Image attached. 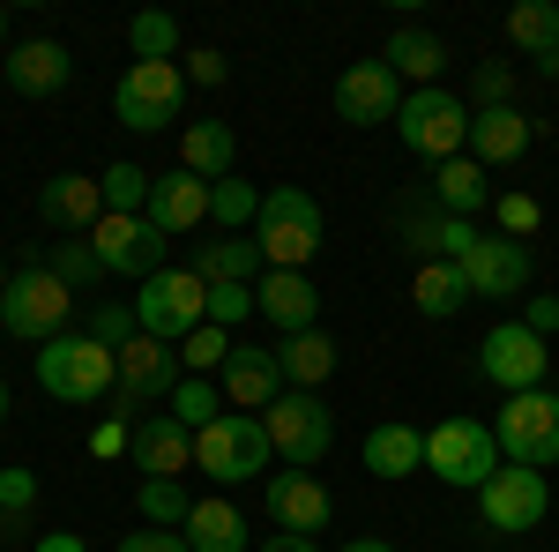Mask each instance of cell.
Listing matches in <instances>:
<instances>
[{
	"label": "cell",
	"instance_id": "cell-1",
	"mask_svg": "<svg viewBox=\"0 0 559 552\" xmlns=\"http://www.w3.org/2000/svg\"><path fill=\"white\" fill-rule=\"evenodd\" d=\"M68 314H75V292H68L45 261L8 269V284H0V329H8V337L52 343V337H68Z\"/></svg>",
	"mask_w": 559,
	"mask_h": 552
},
{
	"label": "cell",
	"instance_id": "cell-2",
	"mask_svg": "<svg viewBox=\"0 0 559 552\" xmlns=\"http://www.w3.org/2000/svg\"><path fill=\"white\" fill-rule=\"evenodd\" d=\"M38 388L60 403H97L120 388V351H105L97 337H52L38 343Z\"/></svg>",
	"mask_w": 559,
	"mask_h": 552
},
{
	"label": "cell",
	"instance_id": "cell-3",
	"mask_svg": "<svg viewBox=\"0 0 559 552\" xmlns=\"http://www.w3.org/2000/svg\"><path fill=\"white\" fill-rule=\"evenodd\" d=\"M261 433H269V448L284 456V470H313L336 448V419H329V403H321L313 388H284V396L261 411Z\"/></svg>",
	"mask_w": 559,
	"mask_h": 552
},
{
	"label": "cell",
	"instance_id": "cell-4",
	"mask_svg": "<svg viewBox=\"0 0 559 552\" xmlns=\"http://www.w3.org/2000/svg\"><path fill=\"white\" fill-rule=\"evenodd\" d=\"M179 105H187V68H179V60H134L128 75L112 83V120L134 128V134L173 128Z\"/></svg>",
	"mask_w": 559,
	"mask_h": 552
},
{
	"label": "cell",
	"instance_id": "cell-5",
	"mask_svg": "<svg viewBox=\"0 0 559 552\" xmlns=\"http://www.w3.org/2000/svg\"><path fill=\"white\" fill-rule=\"evenodd\" d=\"M202 321H210V284L194 269H157L134 298V329L157 343H187Z\"/></svg>",
	"mask_w": 559,
	"mask_h": 552
},
{
	"label": "cell",
	"instance_id": "cell-6",
	"mask_svg": "<svg viewBox=\"0 0 559 552\" xmlns=\"http://www.w3.org/2000/svg\"><path fill=\"white\" fill-rule=\"evenodd\" d=\"M321 255V202L306 187H269L261 195V261L269 269H306Z\"/></svg>",
	"mask_w": 559,
	"mask_h": 552
},
{
	"label": "cell",
	"instance_id": "cell-7",
	"mask_svg": "<svg viewBox=\"0 0 559 552\" xmlns=\"http://www.w3.org/2000/svg\"><path fill=\"white\" fill-rule=\"evenodd\" d=\"M395 134H403V150L448 165V157H463V142H471V105H463L455 90H411L403 113H395Z\"/></svg>",
	"mask_w": 559,
	"mask_h": 552
},
{
	"label": "cell",
	"instance_id": "cell-8",
	"mask_svg": "<svg viewBox=\"0 0 559 552\" xmlns=\"http://www.w3.org/2000/svg\"><path fill=\"white\" fill-rule=\"evenodd\" d=\"M426 470L440 478V485H485L492 470H500V433L485 419H440L426 433Z\"/></svg>",
	"mask_w": 559,
	"mask_h": 552
},
{
	"label": "cell",
	"instance_id": "cell-9",
	"mask_svg": "<svg viewBox=\"0 0 559 552\" xmlns=\"http://www.w3.org/2000/svg\"><path fill=\"white\" fill-rule=\"evenodd\" d=\"M269 456H276V448H269L261 419H210L202 433H194V463H202V478H224V485L261 478Z\"/></svg>",
	"mask_w": 559,
	"mask_h": 552
},
{
	"label": "cell",
	"instance_id": "cell-10",
	"mask_svg": "<svg viewBox=\"0 0 559 552\" xmlns=\"http://www.w3.org/2000/svg\"><path fill=\"white\" fill-rule=\"evenodd\" d=\"M500 456L522 463V470L559 463V396H552V388L508 396V411H500Z\"/></svg>",
	"mask_w": 559,
	"mask_h": 552
},
{
	"label": "cell",
	"instance_id": "cell-11",
	"mask_svg": "<svg viewBox=\"0 0 559 552\" xmlns=\"http://www.w3.org/2000/svg\"><path fill=\"white\" fill-rule=\"evenodd\" d=\"M179 381H187L179 351L134 329V337L120 343V411H112V419H128V425H134V411H142L150 396H165V403H173V388H179Z\"/></svg>",
	"mask_w": 559,
	"mask_h": 552
},
{
	"label": "cell",
	"instance_id": "cell-12",
	"mask_svg": "<svg viewBox=\"0 0 559 552\" xmlns=\"http://www.w3.org/2000/svg\"><path fill=\"white\" fill-rule=\"evenodd\" d=\"M545 366H552V351H545V337H530L522 321H500L492 337L477 343V374H485L492 388H508V396L545 388Z\"/></svg>",
	"mask_w": 559,
	"mask_h": 552
},
{
	"label": "cell",
	"instance_id": "cell-13",
	"mask_svg": "<svg viewBox=\"0 0 559 552\" xmlns=\"http://www.w3.org/2000/svg\"><path fill=\"white\" fill-rule=\"evenodd\" d=\"M90 247H97V261H105V277L150 284V277L165 269V232H157L150 216H105V224L90 232Z\"/></svg>",
	"mask_w": 559,
	"mask_h": 552
},
{
	"label": "cell",
	"instance_id": "cell-14",
	"mask_svg": "<svg viewBox=\"0 0 559 552\" xmlns=\"http://www.w3.org/2000/svg\"><path fill=\"white\" fill-rule=\"evenodd\" d=\"M477 508L492 530H537L552 493H545V470H522V463H500L485 485H477Z\"/></svg>",
	"mask_w": 559,
	"mask_h": 552
},
{
	"label": "cell",
	"instance_id": "cell-15",
	"mask_svg": "<svg viewBox=\"0 0 559 552\" xmlns=\"http://www.w3.org/2000/svg\"><path fill=\"white\" fill-rule=\"evenodd\" d=\"M403 97H411V90L395 83L388 60H358V68L336 75V120H344V128H381V120L403 113Z\"/></svg>",
	"mask_w": 559,
	"mask_h": 552
},
{
	"label": "cell",
	"instance_id": "cell-16",
	"mask_svg": "<svg viewBox=\"0 0 559 552\" xmlns=\"http://www.w3.org/2000/svg\"><path fill=\"white\" fill-rule=\"evenodd\" d=\"M261 508H269L276 530H292V538H321L329 515H336V501H329V485H321L313 470H276V478L261 485Z\"/></svg>",
	"mask_w": 559,
	"mask_h": 552
},
{
	"label": "cell",
	"instance_id": "cell-17",
	"mask_svg": "<svg viewBox=\"0 0 559 552\" xmlns=\"http://www.w3.org/2000/svg\"><path fill=\"white\" fill-rule=\"evenodd\" d=\"M463 284H471V298H515L522 284H530V247L485 232L471 255H463Z\"/></svg>",
	"mask_w": 559,
	"mask_h": 552
},
{
	"label": "cell",
	"instance_id": "cell-18",
	"mask_svg": "<svg viewBox=\"0 0 559 552\" xmlns=\"http://www.w3.org/2000/svg\"><path fill=\"white\" fill-rule=\"evenodd\" d=\"M38 216L52 224V232H68V239H90V232L105 224V187L83 179V172H60V179H45Z\"/></svg>",
	"mask_w": 559,
	"mask_h": 552
},
{
	"label": "cell",
	"instance_id": "cell-19",
	"mask_svg": "<svg viewBox=\"0 0 559 552\" xmlns=\"http://www.w3.org/2000/svg\"><path fill=\"white\" fill-rule=\"evenodd\" d=\"M224 396L239 403V411H269L276 396H284V359L276 351H261V343H231V359H224Z\"/></svg>",
	"mask_w": 559,
	"mask_h": 552
},
{
	"label": "cell",
	"instance_id": "cell-20",
	"mask_svg": "<svg viewBox=\"0 0 559 552\" xmlns=\"http://www.w3.org/2000/svg\"><path fill=\"white\" fill-rule=\"evenodd\" d=\"M0 75H8L15 97H52V90L75 75V60H68V45H60V38H23L8 60H0Z\"/></svg>",
	"mask_w": 559,
	"mask_h": 552
},
{
	"label": "cell",
	"instance_id": "cell-21",
	"mask_svg": "<svg viewBox=\"0 0 559 552\" xmlns=\"http://www.w3.org/2000/svg\"><path fill=\"white\" fill-rule=\"evenodd\" d=\"M254 298H261V321H276L284 337H306L321 321V292L306 284V269H269L254 284Z\"/></svg>",
	"mask_w": 559,
	"mask_h": 552
},
{
	"label": "cell",
	"instance_id": "cell-22",
	"mask_svg": "<svg viewBox=\"0 0 559 552\" xmlns=\"http://www.w3.org/2000/svg\"><path fill=\"white\" fill-rule=\"evenodd\" d=\"M150 224L179 239V232H194L202 216H210V179H194V172H157V187H150Z\"/></svg>",
	"mask_w": 559,
	"mask_h": 552
},
{
	"label": "cell",
	"instance_id": "cell-23",
	"mask_svg": "<svg viewBox=\"0 0 559 552\" xmlns=\"http://www.w3.org/2000/svg\"><path fill=\"white\" fill-rule=\"evenodd\" d=\"M530 134H537V120L530 113H515V105H492V113H471V150L477 165L492 172V165H515L522 150H530Z\"/></svg>",
	"mask_w": 559,
	"mask_h": 552
},
{
	"label": "cell",
	"instance_id": "cell-24",
	"mask_svg": "<svg viewBox=\"0 0 559 552\" xmlns=\"http://www.w3.org/2000/svg\"><path fill=\"white\" fill-rule=\"evenodd\" d=\"M128 456H134L142 478H179V470L194 463V433H187L173 411H165V419H134V448Z\"/></svg>",
	"mask_w": 559,
	"mask_h": 552
},
{
	"label": "cell",
	"instance_id": "cell-25",
	"mask_svg": "<svg viewBox=\"0 0 559 552\" xmlns=\"http://www.w3.org/2000/svg\"><path fill=\"white\" fill-rule=\"evenodd\" d=\"M231 157H239V134L224 128V120H187L179 134V172H194V179H231Z\"/></svg>",
	"mask_w": 559,
	"mask_h": 552
},
{
	"label": "cell",
	"instance_id": "cell-26",
	"mask_svg": "<svg viewBox=\"0 0 559 552\" xmlns=\"http://www.w3.org/2000/svg\"><path fill=\"white\" fill-rule=\"evenodd\" d=\"M179 538H187V552H247L254 545L247 538V515L231 508V501H194L187 522H179Z\"/></svg>",
	"mask_w": 559,
	"mask_h": 552
},
{
	"label": "cell",
	"instance_id": "cell-27",
	"mask_svg": "<svg viewBox=\"0 0 559 552\" xmlns=\"http://www.w3.org/2000/svg\"><path fill=\"white\" fill-rule=\"evenodd\" d=\"M508 38H515L545 75H559V0H515V8H508Z\"/></svg>",
	"mask_w": 559,
	"mask_h": 552
},
{
	"label": "cell",
	"instance_id": "cell-28",
	"mask_svg": "<svg viewBox=\"0 0 559 552\" xmlns=\"http://www.w3.org/2000/svg\"><path fill=\"white\" fill-rule=\"evenodd\" d=\"M366 470H373V478H418V470H426V433H418V425H373V433H366Z\"/></svg>",
	"mask_w": 559,
	"mask_h": 552
},
{
	"label": "cell",
	"instance_id": "cell-29",
	"mask_svg": "<svg viewBox=\"0 0 559 552\" xmlns=\"http://www.w3.org/2000/svg\"><path fill=\"white\" fill-rule=\"evenodd\" d=\"M381 60L395 68V83L411 75L418 90H440V68H448V45L432 38V31H418V23H411V31H395V38L381 45Z\"/></svg>",
	"mask_w": 559,
	"mask_h": 552
},
{
	"label": "cell",
	"instance_id": "cell-30",
	"mask_svg": "<svg viewBox=\"0 0 559 552\" xmlns=\"http://www.w3.org/2000/svg\"><path fill=\"white\" fill-rule=\"evenodd\" d=\"M411 298H418V314H426V321H455V314L471 306L463 261H426V269H418V284H411Z\"/></svg>",
	"mask_w": 559,
	"mask_h": 552
},
{
	"label": "cell",
	"instance_id": "cell-31",
	"mask_svg": "<svg viewBox=\"0 0 559 552\" xmlns=\"http://www.w3.org/2000/svg\"><path fill=\"white\" fill-rule=\"evenodd\" d=\"M432 210H440V216L485 210V165H477V157H448V165H432Z\"/></svg>",
	"mask_w": 559,
	"mask_h": 552
},
{
	"label": "cell",
	"instance_id": "cell-32",
	"mask_svg": "<svg viewBox=\"0 0 559 552\" xmlns=\"http://www.w3.org/2000/svg\"><path fill=\"white\" fill-rule=\"evenodd\" d=\"M276 359H284V381H292V388H313V396H321V381L336 374V343L321 337V329L284 337V343H276Z\"/></svg>",
	"mask_w": 559,
	"mask_h": 552
},
{
	"label": "cell",
	"instance_id": "cell-33",
	"mask_svg": "<svg viewBox=\"0 0 559 552\" xmlns=\"http://www.w3.org/2000/svg\"><path fill=\"white\" fill-rule=\"evenodd\" d=\"M202 284H254L261 277V239H210L194 261Z\"/></svg>",
	"mask_w": 559,
	"mask_h": 552
},
{
	"label": "cell",
	"instance_id": "cell-34",
	"mask_svg": "<svg viewBox=\"0 0 559 552\" xmlns=\"http://www.w3.org/2000/svg\"><path fill=\"white\" fill-rule=\"evenodd\" d=\"M97 187H105V216H142L150 210V187H157V172H142V165H105L97 172Z\"/></svg>",
	"mask_w": 559,
	"mask_h": 552
},
{
	"label": "cell",
	"instance_id": "cell-35",
	"mask_svg": "<svg viewBox=\"0 0 559 552\" xmlns=\"http://www.w3.org/2000/svg\"><path fill=\"white\" fill-rule=\"evenodd\" d=\"M173 419L187 425V433H202L210 419H224V388H216L210 374H187V381L173 388Z\"/></svg>",
	"mask_w": 559,
	"mask_h": 552
},
{
	"label": "cell",
	"instance_id": "cell-36",
	"mask_svg": "<svg viewBox=\"0 0 559 552\" xmlns=\"http://www.w3.org/2000/svg\"><path fill=\"white\" fill-rule=\"evenodd\" d=\"M187 508H194V501H187L179 478H142V522H150V530H179Z\"/></svg>",
	"mask_w": 559,
	"mask_h": 552
},
{
	"label": "cell",
	"instance_id": "cell-37",
	"mask_svg": "<svg viewBox=\"0 0 559 552\" xmlns=\"http://www.w3.org/2000/svg\"><path fill=\"white\" fill-rule=\"evenodd\" d=\"M45 269H52L68 292H83V284H97V277H105V261H97V247H90V239H60Z\"/></svg>",
	"mask_w": 559,
	"mask_h": 552
},
{
	"label": "cell",
	"instance_id": "cell-38",
	"mask_svg": "<svg viewBox=\"0 0 559 552\" xmlns=\"http://www.w3.org/2000/svg\"><path fill=\"white\" fill-rule=\"evenodd\" d=\"M224 359H231V329H216V321H202L194 337L179 343V366L187 374H224Z\"/></svg>",
	"mask_w": 559,
	"mask_h": 552
},
{
	"label": "cell",
	"instance_id": "cell-39",
	"mask_svg": "<svg viewBox=\"0 0 559 552\" xmlns=\"http://www.w3.org/2000/svg\"><path fill=\"white\" fill-rule=\"evenodd\" d=\"M128 45H134V60H173V52H179V23H173V15H134Z\"/></svg>",
	"mask_w": 559,
	"mask_h": 552
},
{
	"label": "cell",
	"instance_id": "cell-40",
	"mask_svg": "<svg viewBox=\"0 0 559 552\" xmlns=\"http://www.w3.org/2000/svg\"><path fill=\"white\" fill-rule=\"evenodd\" d=\"M210 216H216V224H254L261 195L247 187V179H216V187H210Z\"/></svg>",
	"mask_w": 559,
	"mask_h": 552
},
{
	"label": "cell",
	"instance_id": "cell-41",
	"mask_svg": "<svg viewBox=\"0 0 559 552\" xmlns=\"http://www.w3.org/2000/svg\"><path fill=\"white\" fill-rule=\"evenodd\" d=\"M247 314H261L254 284H210V321H216V329H239Z\"/></svg>",
	"mask_w": 559,
	"mask_h": 552
},
{
	"label": "cell",
	"instance_id": "cell-42",
	"mask_svg": "<svg viewBox=\"0 0 559 552\" xmlns=\"http://www.w3.org/2000/svg\"><path fill=\"white\" fill-rule=\"evenodd\" d=\"M537 224H545L537 195H500V239H530Z\"/></svg>",
	"mask_w": 559,
	"mask_h": 552
},
{
	"label": "cell",
	"instance_id": "cell-43",
	"mask_svg": "<svg viewBox=\"0 0 559 552\" xmlns=\"http://www.w3.org/2000/svg\"><path fill=\"white\" fill-rule=\"evenodd\" d=\"M38 508V470H0V515H31Z\"/></svg>",
	"mask_w": 559,
	"mask_h": 552
},
{
	"label": "cell",
	"instance_id": "cell-44",
	"mask_svg": "<svg viewBox=\"0 0 559 552\" xmlns=\"http://www.w3.org/2000/svg\"><path fill=\"white\" fill-rule=\"evenodd\" d=\"M90 337L105 343V351H120V343L134 337V306H97V314H90Z\"/></svg>",
	"mask_w": 559,
	"mask_h": 552
},
{
	"label": "cell",
	"instance_id": "cell-45",
	"mask_svg": "<svg viewBox=\"0 0 559 552\" xmlns=\"http://www.w3.org/2000/svg\"><path fill=\"white\" fill-rule=\"evenodd\" d=\"M492 105H515V75H508L500 60L477 68V113H492Z\"/></svg>",
	"mask_w": 559,
	"mask_h": 552
},
{
	"label": "cell",
	"instance_id": "cell-46",
	"mask_svg": "<svg viewBox=\"0 0 559 552\" xmlns=\"http://www.w3.org/2000/svg\"><path fill=\"white\" fill-rule=\"evenodd\" d=\"M134 448V425L128 419H105L97 433H90V456H128Z\"/></svg>",
	"mask_w": 559,
	"mask_h": 552
},
{
	"label": "cell",
	"instance_id": "cell-47",
	"mask_svg": "<svg viewBox=\"0 0 559 552\" xmlns=\"http://www.w3.org/2000/svg\"><path fill=\"white\" fill-rule=\"evenodd\" d=\"M120 552H187V538H179V530H150V522H142L134 538H120Z\"/></svg>",
	"mask_w": 559,
	"mask_h": 552
},
{
	"label": "cell",
	"instance_id": "cell-48",
	"mask_svg": "<svg viewBox=\"0 0 559 552\" xmlns=\"http://www.w3.org/2000/svg\"><path fill=\"white\" fill-rule=\"evenodd\" d=\"M224 75H231V68H224V52H210V45H202V52H187V83L216 90V83H224Z\"/></svg>",
	"mask_w": 559,
	"mask_h": 552
},
{
	"label": "cell",
	"instance_id": "cell-49",
	"mask_svg": "<svg viewBox=\"0 0 559 552\" xmlns=\"http://www.w3.org/2000/svg\"><path fill=\"white\" fill-rule=\"evenodd\" d=\"M522 329H530V337H552L559 329V298H530V306H522Z\"/></svg>",
	"mask_w": 559,
	"mask_h": 552
},
{
	"label": "cell",
	"instance_id": "cell-50",
	"mask_svg": "<svg viewBox=\"0 0 559 552\" xmlns=\"http://www.w3.org/2000/svg\"><path fill=\"white\" fill-rule=\"evenodd\" d=\"M261 552H321L313 538H292V530H276V538H261Z\"/></svg>",
	"mask_w": 559,
	"mask_h": 552
},
{
	"label": "cell",
	"instance_id": "cell-51",
	"mask_svg": "<svg viewBox=\"0 0 559 552\" xmlns=\"http://www.w3.org/2000/svg\"><path fill=\"white\" fill-rule=\"evenodd\" d=\"M38 552H90L83 538H38Z\"/></svg>",
	"mask_w": 559,
	"mask_h": 552
},
{
	"label": "cell",
	"instance_id": "cell-52",
	"mask_svg": "<svg viewBox=\"0 0 559 552\" xmlns=\"http://www.w3.org/2000/svg\"><path fill=\"white\" fill-rule=\"evenodd\" d=\"M344 552H395V545H388V538H350Z\"/></svg>",
	"mask_w": 559,
	"mask_h": 552
},
{
	"label": "cell",
	"instance_id": "cell-53",
	"mask_svg": "<svg viewBox=\"0 0 559 552\" xmlns=\"http://www.w3.org/2000/svg\"><path fill=\"white\" fill-rule=\"evenodd\" d=\"M0 419H8V381H0Z\"/></svg>",
	"mask_w": 559,
	"mask_h": 552
},
{
	"label": "cell",
	"instance_id": "cell-54",
	"mask_svg": "<svg viewBox=\"0 0 559 552\" xmlns=\"http://www.w3.org/2000/svg\"><path fill=\"white\" fill-rule=\"evenodd\" d=\"M0 38H8V15H0Z\"/></svg>",
	"mask_w": 559,
	"mask_h": 552
},
{
	"label": "cell",
	"instance_id": "cell-55",
	"mask_svg": "<svg viewBox=\"0 0 559 552\" xmlns=\"http://www.w3.org/2000/svg\"><path fill=\"white\" fill-rule=\"evenodd\" d=\"M0 284H8V269H0Z\"/></svg>",
	"mask_w": 559,
	"mask_h": 552
}]
</instances>
